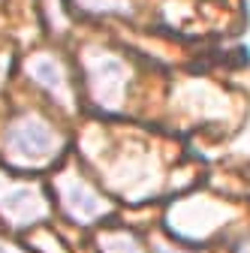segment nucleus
<instances>
[{"label": "nucleus", "mask_w": 250, "mask_h": 253, "mask_svg": "<svg viewBox=\"0 0 250 253\" xmlns=\"http://www.w3.org/2000/svg\"><path fill=\"white\" fill-rule=\"evenodd\" d=\"M0 148H3V157L18 166V169H42L51 160H57V154L64 151V136H60L54 126L27 112L12 118L3 133H0Z\"/></svg>", "instance_id": "nucleus-1"}, {"label": "nucleus", "mask_w": 250, "mask_h": 253, "mask_svg": "<svg viewBox=\"0 0 250 253\" xmlns=\"http://www.w3.org/2000/svg\"><path fill=\"white\" fill-rule=\"evenodd\" d=\"M84 70H87V87L93 103L106 112H118L124 106V97H127L130 67L106 48H90L84 54Z\"/></svg>", "instance_id": "nucleus-2"}, {"label": "nucleus", "mask_w": 250, "mask_h": 253, "mask_svg": "<svg viewBox=\"0 0 250 253\" xmlns=\"http://www.w3.org/2000/svg\"><path fill=\"white\" fill-rule=\"evenodd\" d=\"M48 217V199L37 184L0 175V220L12 229H27Z\"/></svg>", "instance_id": "nucleus-3"}, {"label": "nucleus", "mask_w": 250, "mask_h": 253, "mask_svg": "<svg viewBox=\"0 0 250 253\" xmlns=\"http://www.w3.org/2000/svg\"><path fill=\"white\" fill-rule=\"evenodd\" d=\"M57 199L64 205L67 217L82 223V226H90V223H97L100 217L109 214V202L76 172H64L57 178Z\"/></svg>", "instance_id": "nucleus-4"}, {"label": "nucleus", "mask_w": 250, "mask_h": 253, "mask_svg": "<svg viewBox=\"0 0 250 253\" xmlns=\"http://www.w3.org/2000/svg\"><path fill=\"white\" fill-rule=\"evenodd\" d=\"M27 76L34 79L42 90H48V97L57 100L60 106H73V93H70V82H67V70L54 54H34L27 60Z\"/></svg>", "instance_id": "nucleus-5"}, {"label": "nucleus", "mask_w": 250, "mask_h": 253, "mask_svg": "<svg viewBox=\"0 0 250 253\" xmlns=\"http://www.w3.org/2000/svg\"><path fill=\"white\" fill-rule=\"evenodd\" d=\"M100 253H145L139 238L130 232H106L100 235Z\"/></svg>", "instance_id": "nucleus-6"}, {"label": "nucleus", "mask_w": 250, "mask_h": 253, "mask_svg": "<svg viewBox=\"0 0 250 253\" xmlns=\"http://www.w3.org/2000/svg\"><path fill=\"white\" fill-rule=\"evenodd\" d=\"M0 253H24V250L15 247V244H9V241H0Z\"/></svg>", "instance_id": "nucleus-7"}, {"label": "nucleus", "mask_w": 250, "mask_h": 253, "mask_svg": "<svg viewBox=\"0 0 250 253\" xmlns=\"http://www.w3.org/2000/svg\"><path fill=\"white\" fill-rule=\"evenodd\" d=\"M154 250H157V253H184V250H175V247H169V244H157Z\"/></svg>", "instance_id": "nucleus-8"}, {"label": "nucleus", "mask_w": 250, "mask_h": 253, "mask_svg": "<svg viewBox=\"0 0 250 253\" xmlns=\"http://www.w3.org/2000/svg\"><path fill=\"white\" fill-rule=\"evenodd\" d=\"M238 253H250V241H244V244L238 247Z\"/></svg>", "instance_id": "nucleus-9"}, {"label": "nucleus", "mask_w": 250, "mask_h": 253, "mask_svg": "<svg viewBox=\"0 0 250 253\" xmlns=\"http://www.w3.org/2000/svg\"><path fill=\"white\" fill-rule=\"evenodd\" d=\"M0 76H3V63H0Z\"/></svg>", "instance_id": "nucleus-10"}]
</instances>
